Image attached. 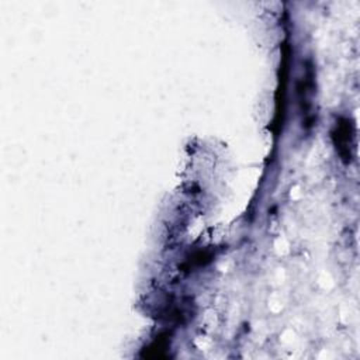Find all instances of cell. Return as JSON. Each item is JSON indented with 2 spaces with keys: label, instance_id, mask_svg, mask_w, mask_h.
<instances>
[{
  "label": "cell",
  "instance_id": "6da1fadb",
  "mask_svg": "<svg viewBox=\"0 0 360 360\" xmlns=\"http://www.w3.org/2000/svg\"><path fill=\"white\" fill-rule=\"evenodd\" d=\"M333 145L345 163H350L354 146V125L347 117H339L332 129Z\"/></svg>",
  "mask_w": 360,
  "mask_h": 360
},
{
  "label": "cell",
  "instance_id": "7a4b0ae2",
  "mask_svg": "<svg viewBox=\"0 0 360 360\" xmlns=\"http://www.w3.org/2000/svg\"><path fill=\"white\" fill-rule=\"evenodd\" d=\"M315 72H314V66L311 65V62H308L307 68H305V73L302 80L298 84V93H300V101H301V107H302V114H305L307 122L305 127L309 128L314 125V118L315 115L311 112L312 108V96L315 93Z\"/></svg>",
  "mask_w": 360,
  "mask_h": 360
}]
</instances>
